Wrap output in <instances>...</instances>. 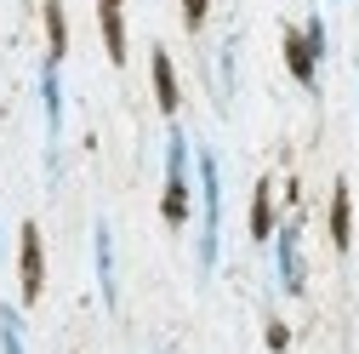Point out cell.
Listing matches in <instances>:
<instances>
[{
  "label": "cell",
  "mask_w": 359,
  "mask_h": 354,
  "mask_svg": "<svg viewBox=\"0 0 359 354\" xmlns=\"http://www.w3.org/2000/svg\"><path fill=\"white\" fill-rule=\"evenodd\" d=\"M268 235H274V183L257 177V189H251V240H268Z\"/></svg>",
  "instance_id": "10"
},
{
  "label": "cell",
  "mask_w": 359,
  "mask_h": 354,
  "mask_svg": "<svg viewBox=\"0 0 359 354\" xmlns=\"http://www.w3.org/2000/svg\"><path fill=\"white\" fill-rule=\"evenodd\" d=\"M0 354H23V320H18V308H0Z\"/></svg>",
  "instance_id": "13"
},
{
  "label": "cell",
  "mask_w": 359,
  "mask_h": 354,
  "mask_svg": "<svg viewBox=\"0 0 359 354\" xmlns=\"http://www.w3.org/2000/svg\"><path fill=\"white\" fill-rule=\"evenodd\" d=\"M46 34H52V63L69 52V23H63V0H46Z\"/></svg>",
  "instance_id": "11"
},
{
  "label": "cell",
  "mask_w": 359,
  "mask_h": 354,
  "mask_svg": "<svg viewBox=\"0 0 359 354\" xmlns=\"http://www.w3.org/2000/svg\"><path fill=\"white\" fill-rule=\"evenodd\" d=\"M40 103H46V131H52V149H57V131H63V80H57L52 58L40 63Z\"/></svg>",
  "instance_id": "5"
},
{
  "label": "cell",
  "mask_w": 359,
  "mask_h": 354,
  "mask_svg": "<svg viewBox=\"0 0 359 354\" xmlns=\"http://www.w3.org/2000/svg\"><path fill=\"white\" fill-rule=\"evenodd\" d=\"M92 257H97V286H103V303L114 308V303H120V286H114V240H109V223H97V235H92Z\"/></svg>",
  "instance_id": "8"
},
{
  "label": "cell",
  "mask_w": 359,
  "mask_h": 354,
  "mask_svg": "<svg viewBox=\"0 0 359 354\" xmlns=\"http://www.w3.org/2000/svg\"><path fill=\"white\" fill-rule=\"evenodd\" d=\"M194 166H200V195H205V211H200V275L217 269V229H222V177H217V155L211 149H194Z\"/></svg>",
  "instance_id": "1"
},
{
  "label": "cell",
  "mask_w": 359,
  "mask_h": 354,
  "mask_svg": "<svg viewBox=\"0 0 359 354\" xmlns=\"http://www.w3.org/2000/svg\"><path fill=\"white\" fill-rule=\"evenodd\" d=\"M331 246H337V251L353 246V200H348V183H342V177L331 183Z\"/></svg>",
  "instance_id": "7"
},
{
  "label": "cell",
  "mask_w": 359,
  "mask_h": 354,
  "mask_svg": "<svg viewBox=\"0 0 359 354\" xmlns=\"http://www.w3.org/2000/svg\"><path fill=\"white\" fill-rule=\"evenodd\" d=\"M325 52H331V40H325V18H308L302 34L285 29V63H291L297 86H313V80H320V58H325Z\"/></svg>",
  "instance_id": "2"
},
{
  "label": "cell",
  "mask_w": 359,
  "mask_h": 354,
  "mask_svg": "<svg viewBox=\"0 0 359 354\" xmlns=\"http://www.w3.org/2000/svg\"><path fill=\"white\" fill-rule=\"evenodd\" d=\"M0 257H6V246H0Z\"/></svg>",
  "instance_id": "16"
},
{
  "label": "cell",
  "mask_w": 359,
  "mask_h": 354,
  "mask_svg": "<svg viewBox=\"0 0 359 354\" xmlns=\"http://www.w3.org/2000/svg\"><path fill=\"white\" fill-rule=\"evenodd\" d=\"M234 52H240V40H222V58H217V103H229L234 98Z\"/></svg>",
  "instance_id": "12"
},
{
  "label": "cell",
  "mask_w": 359,
  "mask_h": 354,
  "mask_svg": "<svg viewBox=\"0 0 359 354\" xmlns=\"http://www.w3.org/2000/svg\"><path fill=\"white\" fill-rule=\"evenodd\" d=\"M285 343H291V332H285V326L274 320V326H268V348H285Z\"/></svg>",
  "instance_id": "15"
},
{
  "label": "cell",
  "mask_w": 359,
  "mask_h": 354,
  "mask_svg": "<svg viewBox=\"0 0 359 354\" xmlns=\"http://www.w3.org/2000/svg\"><path fill=\"white\" fill-rule=\"evenodd\" d=\"M18 280H23V303H34L40 286H46V246H40L34 223H23V235H18Z\"/></svg>",
  "instance_id": "4"
},
{
  "label": "cell",
  "mask_w": 359,
  "mask_h": 354,
  "mask_svg": "<svg viewBox=\"0 0 359 354\" xmlns=\"http://www.w3.org/2000/svg\"><path fill=\"white\" fill-rule=\"evenodd\" d=\"M149 69H154V103H160V114H177V69H171L165 46H154Z\"/></svg>",
  "instance_id": "9"
},
{
  "label": "cell",
  "mask_w": 359,
  "mask_h": 354,
  "mask_svg": "<svg viewBox=\"0 0 359 354\" xmlns=\"http://www.w3.org/2000/svg\"><path fill=\"white\" fill-rule=\"evenodd\" d=\"M205 6H211V0H183V23L200 29V23H205Z\"/></svg>",
  "instance_id": "14"
},
{
  "label": "cell",
  "mask_w": 359,
  "mask_h": 354,
  "mask_svg": "<svg viewBox=\"0 0 359 354\" xmlns=\"http://www.w3.org/2000/svg\"><path fill=\"white\" fill-rule=\"evenodd\" d=\"M274 263H280V286L297 297L302 291V217H285L274 229Z\"/></svg>",
  "instance_id": "3"
},
{
  "label": "cell",
  "mask_w": 359,
  "mask_h": 354,
  "mask_svg": "<svg viewBox=\"0 0 359 354\" xmlns=\"http://www.w3.org/2000/svg\"><path fill=\"white\" fill-rule=\"evenodd\" d=\"M97 23H103V46L114 63H126V0H97Z\"/></svg>",
  "instance_id": "6"
}]
</instances>
